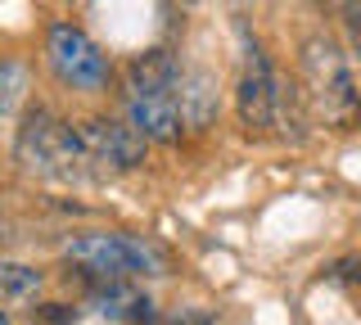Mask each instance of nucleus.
<instances>
[{"label": "nucleus", "instance_id": "f257e3e1", "mask_svg": "<svg viewBox=\"0 0 361 325\" xmlns=\"http://www.w3.org/2000/svg\"><path fill=\"white\" fill-rule=\"evenodd\" d=\"M18 163L37 176H59V181H95L86 159V145L77 127H63L54 122V114L45 109H32L18 127V145H14Z\"/></svg>", "mask_w": 361, "mask_h": 325}, {"label": "nucleus", "instance_id": "f03ea898", "mask_svg": "<svg viewBox=\"0 0 361 325\" xmlns=\"http://www.w3.org/2000/svg\"><path fill=\"white\" fill-rule=\"evenodd\" d=\"M302 68H307L312 99H316V109H321V118L330 122L334 131H353V122L361 118V95H357V82H353V73H348L338 46L325 41V37H312L307 46H302Z\"/></svg>", "mask_w": 361, "mask_h": 325}, {"label": "nucleus", "instance_id": "7ed1b4c3", "mask_svg": "<svg viewBox=\"0 0 361 325\" xmlns=\"http://www.w3.org/2000/svg\"><path fill=\"white\" fill-rule=\"evenodd\" d=\"M68 262L86 266L90 276L104 280H127V276H163V253L135 235H82L68 244Z\"/></svg>", "mask_w": 361, "mask_h": 325}, {"label": "nucleus", "instance_id": "20e7f679", "mask_svg": "<svg viewBox=\"0 0 361 325\" xmlns=\"http://www.w3.org/2000/svg\"><path fill=\"white\" fill-rule=\"evenodd\" d=\"M77 131H82V145H86L95 181L118 176V172H135V167L145 163V136L135 127H122V122H109V118H90Z\"/></svg>", "mask_w": 361, "mask_h": 325}, {"label": "nucleus", "instance_id": "39448f33", "mask_svg": "<svg viewBox=\"0 0 361 325\" xmlns=\"http://www.w3.org/2000/svg\"><path fill=\"white\" fill-rule=\"evenodd\" d=\"M50 63L59 82L77 86V91H99L109 82V54L73 23L50 27Z\"/></svg>", "mask_w": 361, "mask_h": 325}, {"label": "nucleus", "instance_id": "423d86ee", "mask_svg": "<svg viewBox=\"0 0 361 325\" xmlns=\"http://www.w3.org/2000/svg\"><path fill=\"white\" fill-rule=\"evenodd\" d=\"M235 99H240V122L248 131H271L280 118V82L276 73H271L267 54L253 46V54H248V68L240 77V91H235Z\"/></svg>", "mask_w": 361, "mask_h": 325}, {"label": "nucleus", "instance_id": "0eeeda50", "mask_svg": "<svg viewBox=\"0 0 361 325\" xmlns=\"http://www.w3.org/2000/svg\"><path fill=\"white\" fill-rule=\"evenodd\" d=\"M176 104H180V122L185 127L203 131L208 122H217V77H212L208 68H190L180 73L176 82Z\"/></svg>", "mask_w": 361, "mask_h": 325}, {"label": "nucleus", "instance_id": "6e6552de", "mask_svg": "<svg viewBox=\"0 0 361 325\" xmlns=\"http://www.w3.org/2000/svg\"><path fill=\"white\" fill-rule=\"evenodd\" d=\"M127 109H131V122L145 140H176L180 136V104L176 95H127Z\"/></svg>", "mask_w": 361, "mask_h": 325}, {"label": "nucleus", "instance_id": "1a4fd4ad", "mask_svg": "<svg viewBox=\"0 0 361 325\" xmlns=\"http://www.w3.org/2000/svg\"><path fill=\"white\" fill-rule=\"evenodd\" d=\"M176 59L167 50H145L127 73V95H176Z\"/></svg>", "mask_w": 361, "mask_h": 325}, {"label": "nucleus", "instance_id": "9d476101", "mask_svg": "<svg viewBox=\"0 0 361 325\" xmlns=\"http://www.w3.org/2000/svg\"><path fill=\"white\" fill-rule=\"evenodd\" d=\"M95 312L109 321H127V325H149L154 321V302L140 294V289H131L127 280H109L104 289H95Z\"/></svg>", "mask_w": 361, "mask_h": 325}, {"label": "nucleus", "instance_id": "9b49d317", "mask_svg": "<svg viewBox=\"0 0 361 325\" xmlns=\"http://www.w3.org/2000/svg\"><path fill=\"white\" fill-rule=\"evenodd\" d=\"M27 95V63L0 59V118H9Z\"/></svg>", "mask_w": 361, "mask_h": 325}, {"label": "nucleus", "instance_id": "f8f14e48", "mask_svg": "<svg viewBox=\"0 0 361 325\" xmlns=\"http://www.w3.org/2000/svg\"><path fill=\"white\" fill-rule=\"evenodd\" d=\"M37 285H41V271H32L23 262H0V289L5 294H32Z\"/></svg>", "mask_w": 361, "mask_h": 325}, {"label": "nucleus", "instance_id": "ddd939ff", "mask_svg": "<svg viewBox=\"0 0 361 325\" xmlns=\"http://www.w3.org/2000/svg\"><path fill=\"white\" fill-rule=\"evenodd\" d=\"M348 37H353V46L361 54V5H348Z\"/></svg>", "mask_w": 361, "mask_h": 325}, {"label": "nucleus", "instance_id": "4468645a", "mask_svg": "<svg viewBox=\"0 0 361 325\" xmlns=\"http://www.w3.org/2000/svg\"><path fill=\"white\" fill-rule=\"evenodd\" d=\"M41 317L50 321V325H63V321H73V312H68V307H59V302H50V307H41Z\"/></svg>", "mask_w": 361, "mask_h": 325}, {"label": "nucleus", "instance_id": "2eb2a0df", "mask_svg": "<svg viewBox=\"0 0 361 325\" xmlns=\"http://www.w3.org/2000/svg\"><path fill=\"white\" fill-rule=\"evenodd\" d=\"M176 325H217L208 312H176Z\"/></svg>", "mask_w": 361, "mask_h": 325}, {"label": "nucleus", "instance_id": "dca6fc26", "mask_svg": "<svg viewBox=\"0 0 361 325\" xmlns=\"http://www.w3.org/2000/svg\"><path fill=\"white\" fill-rule=\"evenodd\" d=\"M0 325H9V317H5V312H0Z\"/></svg>", "mask_w": 361, "mask_h": 325}]
</instances>
